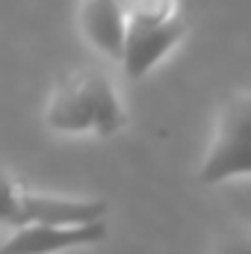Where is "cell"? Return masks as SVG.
<instances>
[{"mask_svg":"<svg viewBox=\"0 0 251 254\" xmlns=\"http://www.w3.org/2000/svg\"><path fill=\"white\" fill-rule=\"evenodd\" d=\"M178 15V0H127V24H166Z\"/></svg>","mask_w":251,"mask_h":254,"instance_id":"obj_8","label":"cell"},{"mask_svg":"<svg viewBox=\"0 0 251 254\" xmlns=\"http://www.w3.org/2000/svg\"><path fill=\"white\" fill-rule=\"evenodd\" d=\"M122 3H125V6H127V0H122Z\"/></svg>","mask_w":251,"mask_h":254,"instance_id":"obj_10","label":"cell"},{"mask_svg":"<svg viewBox=\"0 0 251 254\" xmlns=\"http://www.w3.org/2000/svg\"><path fill=\"white\" fill-rule=\"evenodd\" d=\"M45 122L51 130L71 136H116L125 127L127 116L110 74L101 65H86L57 83L45 110Z\"/></svg>","mask_w":251,"mask_h":254,"instance_id":"obj_1","label":"cell"},{"mask_svg":"<svg viewBox=\"0 0 251 254\" xmlns=\"http://www.w3.org/2000/svg\"><path fill=\"white\" fill-rule=\"evenodd\" d=\"M80 27L86 42L110 60L125 57L127 42V6L122 0H83Z\"/></svg>","mask_w":251,"mask_h":254,"instance_id":"obj_5","label":"cell"},{"mask_svg":"<svg viewBox=\"0 0 251 254\" xmlns=\"http://www.w3.org/2000/svg\"><path fill=\"white\" fill-rule=\"evenodd\" d=\"M216 254H251V231L237 228V231L225 234L216 246Z\"/></svg>","mask_w":251,"mask_h":254,"instance_id":"obj_9","label":"cell"},{"mask_svg":"<svg viewBox=\"0 0 251 254\" xmlns=\"http://www.w3.org/2000/svg\"><path fill=\"white\" fill-rule=\"evenodd\" d=\"M107 240V222L95 225H27L18 228L3 246L0 254H60L80 246H98Z\"/></svg>","mask_w":251,"mask_h":254,"instance_id":"obj_3","label":"cell"},{"mask_svg":"<svg viewBox=\"0 0 251 254\" xmlns=\"http://www.w3.org/2000/svg\"><path fill=\"white\" fill-rule=\"evenodd\" d=\"M251 175V145H234V142H210L204 163L198 169L201 184L216 187L231 178H246Z\"/></svg>","mask_w":251,"mask_h":254,"instance_id":"obj_6","label":"cell"},{"mask_svg":"<svg viewBox=\"0 0 251 254\" xmlns=\"http://www.w3.org/2000/svg\"><path fill=\"white\" fill-rule=\"evenodd\" d=\"M213 139L234 142V145H251V92H240L222 104Z\"/></svg>","mask_w":251,"mask_h":254,"instance_id":"obj_7","label":"cell"},{"mask_svg":"<svg viewBox=\"0 0 251 254\" xmlns=\"http://www.w3.org/2000/svg\"><path fill=\"white\" fill-rule=\"evenodd\" d=\"M107 201L101 198H63L42 195L15 184L12 175H3V222L18 228L27 225H95L104 222Z\"/></svg>","mask_w":251,"mask_h":254,"instance_id":"obj_2","label":"cell"},{"mask_svg":"<svg viewBox=\"0 0 251 254\" xmlns=\"http://www.w3.org/2000/svg\"><path fill=\"white\" fill-rule=\"evenodd\" d=\"M184 18H172L166 24H127V42L122 68L130 80H142L154 65L160 63L181 39H184Z\"/></svg>","mask_w":251,"mask_h":254,"instance_id":"obj_4","label":"cell"}]
</instances>
